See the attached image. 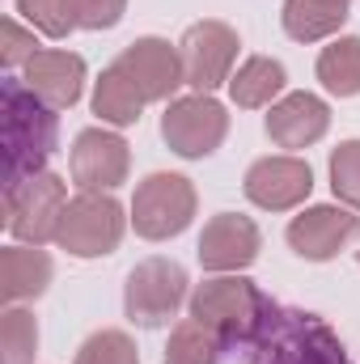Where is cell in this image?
I'll use <instances>...</instances> for the list:
<instances>
[{"instance_id":"6da1fadb","label":"cell","mask_w":360,"mask_h":364,"mask_svg":"<svg viewBox=\"0 0 360 364\" xmlns=\"http://www.w3.org/2000/svg\"><path fill=\"white\" fill-rule=\"evenodd\" d=\"M0 144H4V191L43 174L55 144H60V110L47 106L38 93L17 77L0 85Z\"/></svg>"},{"instance_id":"7a4b0ae2","label":"cell","mask_w":360,"mask_h":364,"mask_svg":"<svg viewBox=\"0 0 360 364\" xmlns=\"http://www.w3.org/2000/svg\"><path fill=\"white\" fill-rule=\"evenodd\" d=\"M271 305H275V301H271L255 279H246L242 272H233V275H212V279L195 284V292H191V301H186V314H191L195 322L212 326V331L225 339L229 352H246V348L255 343V335L263 331Z\"/></svg>"},{"instance_id":"3957f363","label":"cell","mask_w":360,"mask_h":364,"mask_svg":"<svg viewBox=\"0 0 360 364\" xmlns=\"http://www.w3.org/2000/svg\"><path fill=\"white\" fill-rule=\"evenodd\" d=\"M242 356L250 364H352L344 339L327 326V318L280 301L271 305L263 331Z\"/></svg>"},{"instance_id":"277c9868","label":"cell","mask_w":360,"mask_h":364,"mask_svg":"<svg viewBox=\"0 0 360 364\" xmlns=\"http://www.w3.org/2000/svg\"><path fill=\"white\" fill-rule=\"evenodd\" d=\"M127 212L110 191H81L68 199L60 229H55V246L68 250L73 259H102L115 255L127 229Z\"/></svg>"},{"instance_id":"5b68a950","label":"cell","mask_w":360,"mask_h":364,"mask_svg":"<svg viewBox=\"0 0 360 364\" xmlns=\"http://www.w3.org/2000/svg\"><path fill=\"white\" fill-rule=\"evenodd\" d=\"M195 208H199V195L191 178L182 174H149L144 182H136V195H132V229L144 237V242H170L179 237L182 229L195 220Z\"/></svg>"},{"instance_id":"8992f818","label":"cell","mask_w":360,"mask_h":364,"mask_svg":"<svg viewBox=\"0 0 360 364\" xmlns=\"http://www.w3.org/2000/svg\"><path fill=\"white\" fill-rule=\"evenodd\" d=\"M225 136H229V110L212 93H182L174 102H166L162 140L170 153H179L186 161H203L225 144Z\"/></svg>"},{"instance_id":"52a82bcc","label":"cell","mask_w":360,"mask_h":364,"mask_svg":"<svg viewBox=\"0 0 360 364\" xmlns=\"http://www.w3.org/2000/svg\"><path fill=\"white\" fill-rule=\"evenodd\" d=\"M186 288H191V279H186L182 263H174V259H144V263L132 267L127 284H123V309H127V318L136 326L157 331V326H166L179 314L182 301H191Z\"/></svg>"},{"instance_id":"ba28073f","label":"cell","mask_w":360,"mask_h":364,"mask_svg":"<svg viewBox=\"0 0 360 364\" xmlns=\"http://www.w3.org/2000/svg\"><path fill=\"white\" fill-rule=\"evenodd\" d=\"M64 208H68V182L60 174H51V170H43V174L26 178L21 186L4 191V225L26 246L55 242Z\"/></svg>"},{"instance_id":"9c48e42d","label":"cell","mask_w":360,"mask_h":364,"mask_svg":"<svg viewBox=\"0 0 360 364\" xmlns=\"http://www.w3.org/2000/svg\"><path fill=\"white\" fill-rule=\"evenodd\" d=\"M238 47H242L238 30L216 21V17H203V21L186 26V34L179 38V55H182V73H186L191 93H212L221 85H229Z\"/></svg>"},{"instance_id":"30bf717a","label":"cell","mask_w":360,"mask_h":364,"mask_svg":"<svg viewBox=\"0 0 360 364\" xmlns=\"http://www.w3.org/2000/svg\"><path fill=\"white\" fill-rule=\"evenodd\" d=\"M115 68L136 85V93H140L144 102H174L179 85H186L179 43L170 47V43L157 38V34L132 38V43L115 55Z\"/></svg>"},{"instance_id":"8fae6325","label":"cell","mask_w":360,"mask_h":364,"mask_svg":"<svg viewBox=\"0 0 360 364\" xmlns=\"http://www.w3.org/2000/svg\"><path fill=\"white\" fill-rule=\"evenodd\" d=\"M284 237H288L292 255H301L305 263H327L360 237V216L352 208H339V203H314L288 220Z\"/></svg>"},{"instance_id":"7c38bea8","label":"cell","mask_w":360,"mask_h":364,"mask_svg":"<svg viewBox=\"0 0 360 364\" xmlns=\"http://www.w3.org/2000/svg\"><path fill=\"white\" fill-rule=\"evenodd\" d=\"M242 191L255 208L263 212H292L309 199L314 191V170L309 161L292 157V153H275V157H259L246 178H242Z\"/></svg>"},{"instance_id":"4fadbf2b","label":"cell","mask_w":360,"mask_h":364,"mask_svg":"<svg viewBox=\"0 0 360 364\" xmlns=\"http://www.w3.org/2000/svg\"><path fill=\"white\" fill-rule=\"evenodd\" d=\"M259 246H263V233L250 216L242 212H216L203 233H199V263L203 272L212 275H233V272H246L255 259H259Z\"/></svg>"},{"instance_id":"5bb4252c","label":"cell","mask_w":360,"mask_h":364,"mask_svg":"<svg viewBox=\"0 0 360 364\" xmlns=\"http://www.w3.org/2000/svg\"><path fill=\"white\" fill-rule=\"evenodd\" d=\"M68 170L73 182L81 191H115L127 182L132 170V149L119 132H106V127H85L77 140H73V153H68Z\"/></svg>"},{"instance_id":"9a60e30c","label":"cell","mask_w":360,"mask_h":364,"mask_svg":"<svg viewBox=\"0 0 360 364\" xmlns=\"http://www.w3.org/2000/svg\"><path fill=\"white\" fill-rule=\"evenodd\" d=\"M268 136L275 149H309L327 136L331 127V106L318 97V93L301 90V93H284L280 102L268 106Z\"/></svg>"},{"instance_id":"2e32d148","label":"cell","mask_w":360,"mask_h":364,"mask_svg":"<svg viewBox=\"0 0 360 364\" xmlns=\"http://www.w3.org/2000/svg\"><path fill=\"white\" fill-rule=\"evenodd\" d=\"M21 81L38 93L47 106L68 110V106H77L81 93H85V60H81L77 51L43 47V51L26 64V77H21Z\"/></svg>"},{"instance_id":"e0dca14e","label":"cell","mask_w":360,"mask_h":364,"mask_svg":"<svg viewBox=\"0 0 360 364\" xmlns=\"http://www.w3.org/2000/svg\"><path fill=\"white\" fill-rule=\"evenodd\" d=\"M51 275H55L51 255L38 250V246L13 242V246L0 250V296H4V305H21V301L43 296Z\"/></svg>"},{"instance_id":"ac0fdd59","label":"cell","mask_w":360,"mask_h":364,"mask_svg":"<svg viewBox=\"0 0 360 364\" xmlns=\"http://www.w3.org/2000/svg\"><path fill=\"white\" fill-rule=\"evenodd\" d=\"M352 0H284L280 21L292 43H322L344 30Z\"/></svg>"},{"instance_id":"d6986e66","label":"cell","mask_w":360,"mask_h":364,"mask_svg":"<svg viewBox=\"0 0 360 364\" xmlns=\"http://www.w3.org/2000/svg\"><path fill=\"white\" fill-rule=\"evenodd\" d=\"M284 85H288V73H284L280 60H271V55H250V60H242L238 73L229 77V97H233V106H242V110H263L271 102H280Z\"/></svg>"},{"instance_id":"ffe728a7","label":"cell","mask_w":360,"mask_h":364,"mask_svg":"<svg viewBox=\"0 0 360 364\" xmlns=\"http://www.w3.org/2000/svg\"><path fill=\"white\" fill-rule=\"evenodd\" d=\"M149 102L136 93V85L115 68V64H106L102 68V77L93 81V114L106 123V127H132V123H140V110H144Z\"/></svg>"},{"instance_id":"44dd1931","label":"cell","mask_w":360,"mask_h":364,"mask_svg":"<svg viewBox=\"0 0 360 364\" xmlns=\"http://www.w3.org/2000/svg\"><path fill=\"white\" fill-rule=\"evenodd\" d=\"M322 90L335 97H356L360 93V38L356 34H339L322 47L318 64H314Z\"/></svg>"},{"instance_id":"7402d4cb","label":"cell","mask_w":360,"mask_h":364,"mask_svg":"<svg viewBox=\"0 0 360 364\" xmlns=\"http://www.w3.org/2000/svg\"><path fill=\"white\" fill-rule=\"evenodd\" d=\"M225 352H229V348H225V339H221L212 326L186 318V322H179V326L170 331L166 364H221Z\"/></svg>"},{"instance_id":"603a6c76","label":"cell","mask_w":360,"mask_h":364,"mask_svg":"<svg viewBox=\"0 0 360 364\" xmlns=\"http://www.w3.org/2000/svg\"><path fill=\"white\" fill-rule=\"evenodd\" d=\"M0 348H4L0 364H34V352H38V322H34L30 309H21V305H9V309H4Z\"/></svg>"},{"instance_id":"cb8c5ba5","label":"cell","mask_w":360,"mask_h":364,"mask_svg":"<svg viewBox=\"0 0 360 364\" xmlns=\"http://www.w3.org/2000/svg\"><path fill=\"white\" fill-rule=\"evenodd\" d=\"M17 13L30 21V30L47 38H68L77 26V0H17Z\"/></svg>"},{"instance_id":"d4e9b609","label":"cell","mask_w":360,"mask_h":364,"mask_svg":"<svg viewBox=\"0 0 360 364\" xmlns=\"http://www.w3.org/2000/svg\"><path fill=\"white\" fill-rule=\"evenodd\" d=\"M73 364H140V352L127 331H97L77 348Z\"/></svg>"},{"instance_id":"484cf974","label":"cell","mask_w":360,"mask_h":364,"mask_svg":"<svg viewBox=\"0 0 360 364\" xmlns=\"http://www.w3.org/2000/svg\"><path fill=\"white\" fill-rule=\"evenodd\" d=\"M331 191L344 208L360 212V140H344L331 153Z\"/></svg>"},{"instance_id":"4316f807","label":"cell","mask_w":360,"mask_h":364,"mask_svg":"<svg viewBox=\"0 0 360 364\" xmlns=\"http://www.w3.org/2000/svg\"><path fill=\"white\" fill-rule=\"evenodd\" d=\"M38 51H43V47H38L34 30H26L21 21L4 17V26H0V64L13 73V68H26V64H30Z\"/></svg>"},{"instance_id":"83f0119b","label":"cell","mask_w":360,"mask_h":364,"mask_svg":"<svg viewBox=\"0 0 360 364\" xmlns=\"http://www.w3.org/2000/svg\"><path fill=\"white\" fill-rule=\"evenodd\" d=\"M127 13V0H77V26L81 30H110Z\"/></svg>"},{"instance_id":"f1b7e54d","label":"cell","mask_w":360,"mask_h":364,"mask_svg":"<svg viewBox=\"0 0 360 364\" xmlns=\"http://www.w3.org/2000/svg\"><path fill=\"white\" fill-rule=\"evenodd\" d=\"M356 263H360V250H356Z\"/></svg>"}]
</instances>
